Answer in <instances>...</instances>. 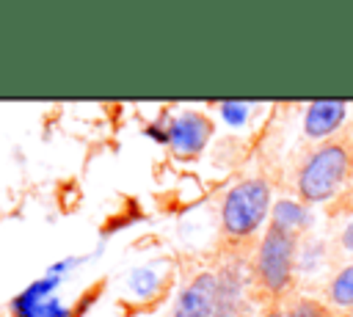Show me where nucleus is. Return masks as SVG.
Here are the masks:
<instances>
[{"label":"nucleus","instance_id":"1","mask_svg":"<svg viewBox=\"0 0 353 317\" xmlns=\"http://www.w3.org/2000/svg\"><path fill=\"white\" fill-rule=\"evenodd\" d=\"M270 207V187L265 179L254 176L240 185H234L221 207V223L229 237H248L259 229Z\"/></svg>","mask_w":353,"mask_h":317},{"label":"nucleus","instance_id":"2","mask_svg":"<svg viewBox=\"0 0 353 317\" xmlns=\"http://www.w3.org/2000/svg\"><path fill=\"white\" fill-rule=\"evenodd\" d=\"M350 171V154L342 143H325L309 154L298 174V193L303 201H325L336 193Z\"/></svg>","mask_w":353,"mask_h":317},{"label":"nucleus","instance_id":"3","mask_svg":"<svg viewBox=\"0 0 353 317\" xmlns=\"http://www.w3.org/2000/svg\"><path fill=\"white\" fill-rule=\"evenodd\" d=\"M292 256H295V237L290 232L270 226L259 243L256 265H254L256 278L268 292L279 295L287 289V284L292 278Z\"/></svg>","mask_w":353,"mask_h":317},{"label":"nucleus","instance_id":"4","mask_svg":"<svg viewBox=\"0 0 353 317\" xmlns=\"http://www.w3.org/2000/svg\"><path fill=\"white\" fill-rule=\"evenodd\" d=\"M212 135V124L207 116L201 113H182L171 121L168 132H165V141L171 143V149L182 157H193L204 149V143L210 141Z\"/></svg>","mask_w":353,"mask_h":317},{"label":"nucleus","instance_id":"5","mask_svg":"<svg viewBox=\"0 0 353 317\" xmlns=\"http://www.w3.org/2000/svg\"><path fill=\"white\" fill-rule=\"evenodd\" d=\"M215 298H218V276L199 273L182 289L171 317H215Z\"/></svg>","mask_w":353,"mask_h":317},{"label":"nucleus","instance_id":"6","mask_svg":"<svg viewBox=\"0 0 353 317\" xmlns=\"http://www.w3.org/2000/svg\"><path fill=\"white\" fill-rule=\"evenodd\" d=\"M347 113V105L339 102V99H320V102H312L306 116H303V132L309 138H325L328 132H334L342 119Z\"/></svg>","mask_w":353,"mask_h":317},{"label":"nucleus","instance_id":"7","mask_svg":"<svg viewBox=\"0 0 353 317\" xmlns=\"http://www.w3.org/2000/svg\"><path fill=\"white\" fill-rule=\"evenodd\" d=\"M303 223H306V209L298 201H290V198H279L276 201V207H273V223L270 226L295 234V229H301Z\"/></svg>","mask_w":353,"mask_h":317},{"label":"nucleus","instance_id":"8","mask_svg":"<svg viewBox=\"0 0 353 317\" xmlns=\"http://www.w3.org/2000/svg\"><path fill=\"white\" fill-rule=\"evenodd\" d=\"M331 300L336 306H353V265L342 267L331 284Z\"/></svg>","mask_w":353,"mask_h":317},{"label":"nucleus","instance_id":"9","mask_svg":"<svg viewBox=\"0 0 353 317\" xmlns=\"http://www.w3.org/2000/svg\"><path fill=\"white\" fill-rule=\"evenodd\" d=\"M130 284H132V289H135L138 295H143V298L152 295V292H157V276H154L152 270H146V267L138 270V273L130 278Z\"/></svg>","mask_w":353,"mask_h":317},{"label":"nucleus","instance_id":"10","mask_svg":"<svg viewBox=\"0 0 353 317\" xmlns=\"http://www.w3.org/2000/svg\"><path fill=\"white\" fill-rule=\"evenodd\" d=\"M290 317H328L325 309L314 300H298L292 309H290Z\"/></svg>","mask_w":353,"mask_h":317},{"label":"nucleus","instance_id":"11","mask_svg":"<svg viewBox=\"0 0 353 317\" xmlns=\"http://www.w3.org/2000/svg\"><path fill=\"white\" fill-rule=\"evenodd\" d=\"M342 245L347 248V251H353V221L345 226V232H342Z\"/></svg>","mask_w":353,"mask_h":317},{"label":"nucleus","instance_id":"12","mask_svg":"<svg viewBox=\"0 0 353 317\" xmlns=\"http://www.w3.org/2000/svg\"><path fill=\"white\" fill-rule=\"evenodd\" d=\"M262 317H290V311H279V309H273V311H268V314H262Z\"/></svg>","mask_w":353,"mask_h":317}]
</instances>
